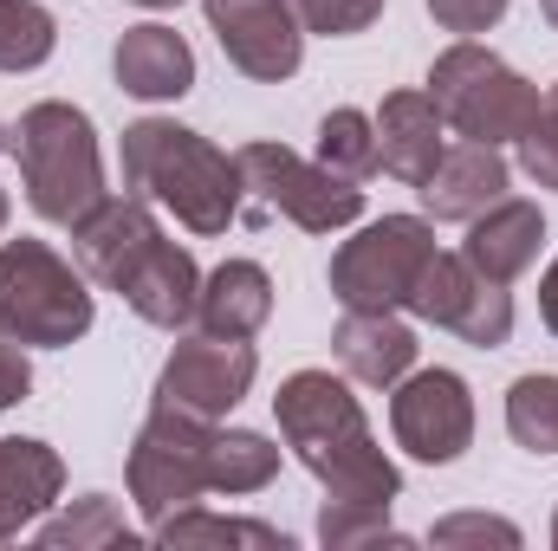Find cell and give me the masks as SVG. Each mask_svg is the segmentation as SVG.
<instances>
[{"mask_svg": "<svg viewBox=\"0 0 558 551\" xmlns=\"http://www.w3.org/2000/svg\"><path fill=\"white\" fill-rule=\"evenodd\" d=\"M72 254L78 267L111 285L143 325H189L195 318V298H202V273L195 260L156 228V215L143 208V195H124V201H98L78 228H72Z\"/></svg>", "mask_w": 558, "mask_h": 551, "instance_id": "1", "label": "cell"}, {"mask_svg": "<svg viewBox=\"0 0 558 551\" xmlns=\"http://www.w3.org/2000/svg\"><path fill=\"white\" fill-rule=\"evenodd\" d=\"M279 434L292 441V454L325 480L331 500H357V506H390L397 500V467L377 448L371 421L357 409V396L331 377V370H292L274 396Z\"/></svg>", "mask_w": 558, "mask_h": 551, "instance_id": "2", "label": "cell"}, {"mask_svg": "<svg viewBox=\"0 0 558 551\" xmlns=\"http://www.w3.org/2000/svg\"><path fill=\"white\" fill-rule=\"evenodd\" d=\"M124 182L143 201L169 208L189 234H228L241 208V162L169 118H143L124 131Z\"/></svg>", "mask_w": 558, "mask_h": 551, "instance_id": "3", "label": "cell"}, {"mask_svg": "<svg viewBox=\"0 0 558 551\" xmlns=\"http://www.w3.org/2000/svg\"><path fill=\"white\" fill-rule=\"evenodd\" d=\"M13 156H20V182L39 221L52 228H78L98 201H105V162H98V137L92 118L78 105H33L13 131Z\"/></svg>", "mask_w": 558, "mask_h": 551, "instance_id": "4", "label": "cell"}, {"mask_svg": "<svg viewBox=\"0 0 558 551\" xmlns=\"http://www.w3.org/2000/svg\"><path fill=\"white\" fill-rule=\"evenodd\" d=\"M428 98H435V111L461 131L468 143H520L526 137V124L539 118V85H526L500 52H487V46H474V39H461V46H448L435 65H428Z\"/></svg>", "mask_w": 558, "mask_h": 551, "instance_id": "5", "label": "cell"}, {"mask_svg": "<svg viewBox=\"0 0 558 551\" xmlns=\"http://www.w3.org/2000/svg\"><path fill=\"white\" fill-rule=\"evenodd\" d=\"M92 331V292L46 241L0 247V338L13 344H72Z\"/></svg>", "mask_w": 558, "mask_h": 551, "instance_id": "6", "label": "cell"}, {"mask_svg": "<svg viewBox=\"0 0 558 551\" xmlns=\"http://www.w3.org/2000/svg\"><path fill=\"white\" fill-rule=\"evenodd\" d=\"M428 260H435V228L422 215H384L331 254V292L344 311H397L416 298Z\"/></svg>", "mask_w": 558, "mask_h": 551, "instance_id": "7", "label": "cell"}, {"mask_svg": "<svg viewBox=\"0 0 558 551\" xmlns=\"http://www.w3.org/2000/svg\"><path fill=\"white\" fill-rule=\"evenodd\" d=\"M208 467H215V428H208V415L156 403V415L143 421L137 448H131V500L149 519H169V513L195 506L202 493H215Z\"/></svg>", "mask_w": 558, "mask_h": 551, "instance_id": "8", "label": "cell"}, {"mask_svg": "<svg viewBox=\"0 0 558 551\" xmlns=\"http://www.w3.org/2000/svg\"><path fill=\"white\" fill-rule=\"evenodd\" d=\"M234 162H241V188H254L267 208H279L305 234H338V228H351L364 215L357 182L331 175L325 162L292 156L286 143H247V149H234Z\"/></svg>", "mask_w": 558, "mask_h": 551, "instance_id": "9", "label": "cell"}, {"mask_svg": "<svg viewBox=\"0 0 558 551\" xmlns=\"http://www.w3.org/2000/svg\"><path fill=\"white\" fill-rule=\"evenodd\" d=\"M410 305H416L428 325H441V331H454V338H468L481 351H494V344L513 338V298H507V285L474 273L461 254H435L422 267Z\"/></svg>", "mask_w": 558, "mask_h": 551, "instance_id": "10", "label": "cell"}, {"mask_svg": "<svg viewBox=\"0 0 558 551\" xmlns=\"http://www.w3.org/2000/svg\"><path fill=\"white\" fill-rule=\"evenodd\" d=\"M254 370H260V357H254L247 338H215V331H202V338H182V344L169 351V364H162V377H156V403H175V409L215 421V415H228L247 390H254Z\"/></svg>", "mask_w": 558, "mask_h": 551, "instance_id": "11", "label": "cell"}, {"mask_svg": "<svg viewBox=\"0 0 558 551\" xmlns=\"http://www.w3.org/2000/svg\"><path fill=\"white\" fill-rule=\"evenodd\" d=\"M390 428L397 441L428 461V467H448L468 454L474 441V396L454 370H416V377H397V396H390Z\"/></svg>", "mask_w": 558, "mask_h": 551, "instance_id": "12", "label": "cell"}, {"mask_svg": "<svg viewBox=\"0 0 558 551\" xmlns=\"http://www.w3.org/2000/svg\"><path fill=\"white\" fill-rule=\"evenodd\" d=\"M202 7H208V26H215L234 72H247L260 85H279V78L299 72L305 26L292 20L286 0H202Z\"/></svg>", "mask_w": 558, "mask_h": 551, "instance_id": "13", "label": "cell"}, {"mask_svg": "<svg viewBox=\"0 0 558 551\" xmlns=\"http://www.w3.org/2000/svg\"><path fill=\"white\" fill-rule=\"evenodd\" d=\"M500 195H507V156H500L494 143L441 149V162H435L428 182H422V208H428L435 221H474V215H487Z\"/></svg>", "mask_w": 558, "mask_h": 551, "instance_id": "14", "label": "cell"}, {"mask_svg": "<svg viewBox=\"0 0 558 551\" xmlns=\"http://www.w3.org/2000/svg\"><path fill=\"white\" fill-rule=\"evenodd\" d=\"M539 241H546V215H539V201H494L487 215H474L468 221V247H461V260L474 267V273L487 279H520L533 260H539Z\"/></svg>", "mask_w": 558, "mask_h": 551, "instance_id": "15", "label": "cell"}, {"mask_svg": "<svg viewBox=\"0 0 558 551\" xmlns=\"http://www.w3.org/2000/svg\"><path fill=\"white\" fill-rule=\"evenodd\" d=\"M441 131H448V118L435 111L428 91H390L384 111H377V156H384V169H390L397 182L422 188L428 169H435L441 149H448Z\"/></svg>", "mask_w": 558, "mask_h": 551, "instance_id": "16", "label": "cell"}, {"mask_svg": "<svg viewBox=\"0 0 558 551\" xmlns=\"http://www.w3.org/2000/svg\"><path fill=\"white\" fill-rule=\"evenodd\" d=\"M111 72L118 85L143 98V105H162V98H182L195 85V52L175 26H131L111 52Z\"/></svg>", "mask_w": 558, "mask_h": 551, "instance_id": "17", "label": "cell"}, {"mask_svg": "<svg viewBox=\"0 0 558 551\" xmlns=\"http://www.w3.org/2000/svg\"><path fill=\"white\" fill-rule=\"evenodd\" d=\"M331 351H338V364H344L357 383L397 390V377H410V364H416V331H410L397 311H344Z\"/></svg>", "mask_w": 558, "mask_h": 551, "instance_id": "18", "label": "cell"}, {"mask_svg": "<svg viewBox=\"0 0 558 551\" xmlns=\"http://www.w3.org/2000/svg\"><path fill=\"white\" fill-rule=\"evenodd\" d=\"M59 487H65V467H59V454L46 441H20V434L0 441V546L26 519H39L59 500Z\"/></svg>", "mask_w": 558, "mask_h": 551, "instance_id": "19", "label": "cell"}, {"mask_svg": "<svg viewBox=\"0 0 558 551\" xmlns=\"http://www.w3.org/2000/svg\"><path fill=\"white\" fill-rule=\"evenodd\" d=\"M274 311V279L260 273L254 260H228L202 279V298H195V318L202 331L215 338H254Z\"/></svg>", "mask_w": 558, "mask_h": 551, "instance_id": "20", "label": "cell"}, {"mask_svg": "<svg viewBox=\"0 0 558 551\" xmlns=\"http://www.w3.org/2000/svg\"><path fill=\"white\" fill-rule=\"evenodd\" d=\"M318 162L331 169V175H344V182H364V175H377L384 169V156H377V118H364V111H325V124H318Z\"/></svg>", "mask_w": 558, "mask_h": 551, "instance_id": "21", "label": "cell"}, {"mask_svg": "<svg viewBox=\"0 0 558 551\" xmlns=\"http://www.w3.org/2000/svg\"><path fill=\"white\" fill-rule=\"evenodd\" d=\"M279 474V448L267 434H247V428H215V467H208V487L215 493H260Z\"/></svg>", "mask_w": 558, "mask_h": 551, "instance_id": "22", "label": "cell"}, {"mask_svg": "<svg viewBox=\"0 0 558 551\" xmlns=\"http://www.w3.org/2000/svg\"><path fill=\"white\" fill-rule=\"evenodd\" d=\"M156 539H162V546H267V551H286V532H274V526L215 519V513H195V506L156 519Z\"/></svg>", "mask_w": 558, "mask_h": 551, "instance_id": "23", "label": "cell"}, {"mask_svg": "<svg viewBox=\"0 0 558 551\" xmlns=\"http://www.w3.org/2000/svg\"><path fill=\"white\" fill-rule=\"evenodd\" d=\"M52 13L39 0H0V72H33L52 59Z\"/></svg>", "mask_w": 558, "mask_h": 551, "instance_id": "24", "label": "cell"}, {"mask_svg": "<svg viewBox=\"0 0 558 551\" xmlns=\"http://www.w3.org/2000/svg\"><path fill=\"white\" fill-rule=\"evenodd\" d=\"M507 428L520 448L558 454V377H520L507 390Z\"/></svg>", "mask_w": 558, "mask_h": 551, "instance_id": "25", "label": "cell"}, {"mask_svg": "<svg viewBox=\"0 0 558 551\" xmlns=\"http://www.w3.org/2000/svg\"><path fill=\"white\" fill-rule=\"evenodd\" d=\"M39 546H72V551H85V546H131V526H124V513L105 500V493H92V500H78L65 519H46L39 526Z\"/></svg>", "mask_w": 558, "mask_h": 551, "instance_id": "26", "label": "cell"}, {"mask_svg": "<svg viewBox=\"0 0 558 551\" xmlns=\"http://www.w3.org/2000/svg\"><path fill=\"white\" fill-rule=\"evenodd\" d=\"M318 539H325V546H371V539H397V526H390V506L325 500V513H318Z\"/></svg>", "mask_w": 558, "mask_h": 551, "instance_id": "27", "label": "cell"}, {"mask_svg": "<svg viewBox=\"0 0 558 551\" xmlns=\"http://www.w3.org/2000/svg\"><path fill=\"white\" fill-rule=\"evenodd\" d=\"M286 7H292V20H299L305 33H325V39L364 33V26L384 13V0H286Z\"/></svg>", "mask_w": 558, "mask_h": 551, "instance_id": "28", "label": "cell"}, {"mask_svg": "<svg viewBox=\"0 0 558 551\" xmlns=\"http://www.w3.org/2000/svg\"><path fill=\"white\" fill-rule=\"evenodd\" d=\"M520 169H526L539 188H558V105L553 98L539 105V118H533L526 137H520Z\"/></svg>", "mask_w": 558, "mask_h": 551, "instance_id": "29", "label": "cell"}, {"mask_svg": "<svg viewBox=\"0 0 558 551\" xmlns=\"http://www.w3.org/2000/svg\"><path fill=\"white\" fill-rule=\"evenodd\" d=\"M428 546H520V526L487 519V513H454L428 532Z\"/></svg>", "mask_w": 558, "mask_h": 551, "instance_id": "30", "label": "cell"}, {"mask_svg": "<svg viewBox=\"0 0 558 551\" xmlns=\"http://www.w3.org/2000/svg\"><path fill=\"white\" fill-rule=\"evenodd\" d=\"M428 13H435V26H448V33H487V26H500V13H507V0H428Z\"/></svg>", "mask_w": 558, "mask_h": 551, "instance_id": "31", "label": "cell"}, {"mask_svg": "<svg viewBox=\"0 0 558 551\" xmlns=\"http://www.w3.org/2000/svg\"><path fill=\"white\" fill-rule=\"evenodd\" d=\"M26 390H33V364H26V344L0 338V409L26 403Z\"/></svg>", "mask_w": 558, "mask_h": 551, "instance_id": "32", "label": "cell"}, {"mask_svg": "<svg viewBox=\"0 0 558 551\" xmlns=\"http://www.w3.org/2000/svg\"><path fill=\"white\" fill-rule=\"evenodd\" d=\"M539 318L553 325V338H558V260L546 267V279H539Z\"/></svg>", "mask_w": 558, "mask_h": 551, "instance_id": "33", "label": "cell"}, {"mask_svg": "<svg viewBox=\"0 0 558 551\" xmlns=\"http://www.w3.org/2000/svg\"><path fill=\"white\" fill-rule=\"evenodd\" d=\"M539 7H546V20H553V26H558V0H539Z\"/></svg>", "mask_w": 558, "mask_h": 551, "instance_id": "34", "label": "cell"}, {"mask_svg": "<svg viewBox=\"0 0 558 551\" xmlns=\"http://www.w3.org/2000/svg\"><path fill=\"white\" fill-rule=\"evenodd\" d=\"M0 228H7V188H0Z\"/></svg>", "mask_w": 558, "mask_h": 551, "instance_id": "35", "label": "cell"}, {"mask_svg": "<svg viewBox=\"0 0 558 551\" xmlns=\"http://www.w3.org/2000/svg\"><path fill=\"white\" fill-rule=\"evenodd\" d=\"M137 7H175V0H137Z\"/></svg>", "mask_w": 558, "mask_h": 551, "instance_id": "36", "label": "cell"}, {"mask_svg": "<svg viewBox=\"0 0 558 551\" xmlns=\"http://www.w3.org/2000/svg\"><path fill=\"white\" fill-rule=\"evenodd\" d=\"M0 149H7V131H0Z\"/></svg>", "mask_w": 558, "mask_h": 551, "instance_id": "37", "label": "cell"}, {"mask_svg": "<svg viewBox=\"0 0 558 551\" xmlns=\"http://www.w3.org/2000/svg\"><path fill=\"white\" fill-rule=\"evenodd\" d=\"M553 546H558V526H553Z\"/></svg>", "mask_w": 558, "mask_h": 551, "instance_id": "38", "label": "cell"}, {"mask_svg": "<svg viewBox=\"0 0 558 551\" xmlns=\"http://www.w3.org/2000/svg\"><path fill=\"white\" fill-rule=\"evenodd\" d=\"M553 105H558V85H553Z\"/></svg>", "mask_w": 558, "mask_h": 551, "instance_id": "39", "label": "cell"}]
</instances>
